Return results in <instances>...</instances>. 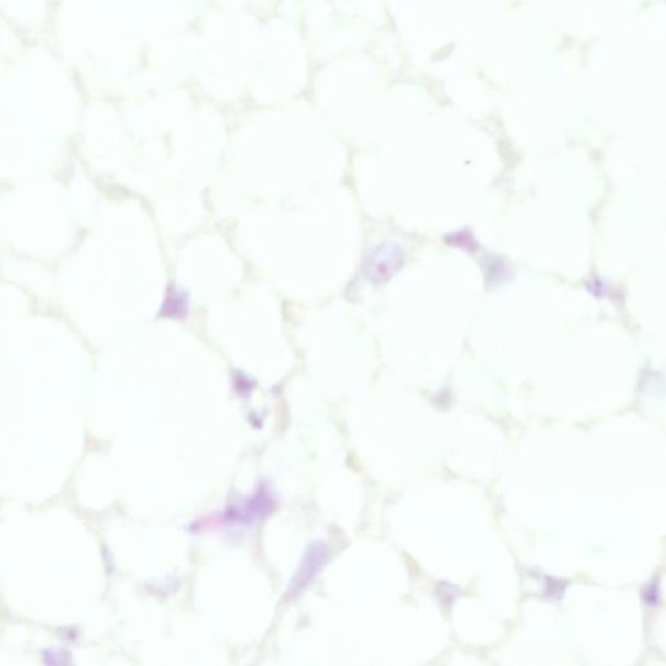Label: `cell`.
<instances>
[{
  "instance_id": "cell-1",
  "label": "cell",
  "mask_w": 666,
  "mask_h": 666,
  "mask_svg": "<svg viewBox=\"0 0 666 666\" xmlns=\"http://www.w3.org/2000/svg\"><path fill=\"white\" fill-rule=\"evenodd\" d=\"M402 261L399 246L382 245L370 254L363 266V272L370 281L380 283L397 269Z\"/></svg>"
},
{
  "instance_id": "cell-2",
  "label": "cell",
  "mask_w": 666,
  "mask_h": 666,
  "mask_svg": "<svg viewBox=\"0 0 666 666\" xmlns=\"http://www.w3.org/2000/svg\"><path fill=\"white\" fill-rule=\"evenodd\" d=\"M188 313V297L176 288H171L161 306V314L167 318L184 319Z\"/></svg>"
},
{
  "instance_id": "cell-3",
  "label": "cell",
  "mask_w": 666,
  "mask_h": 666,
  "mask_svg": "<svg viewBox=\"0 0 666 666\" xmlns=\"http://www.w3.org/2000/svg\"><path fill=\"white\" fill-rule=\"evenodd\" d=\"M645 600L650 605H655L659 600V591H656V586H650L645 591Z\"/></svg>"
}]
</instances>
